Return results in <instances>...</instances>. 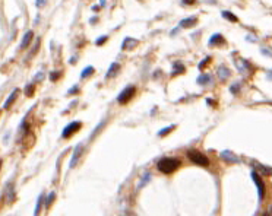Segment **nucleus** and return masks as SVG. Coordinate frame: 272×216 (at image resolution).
Segmentation results:
<instances>
[{"mask_svg": "<svg viewBox=\"0 0 272 216\" xmlns=\"http://www.w3.org/2000/svg\"><path fill=\"white\" fill-rule=\"evenodd\" d=\"M92 72H94V67H92V66H88V67H85L84 70H82L81 77H86V76H90V75H91Z\"/></svg>", "mask_w": 272, "mask_h": 216, "instance_id": "aec40b11", "label": "nucleus"}, {"mask_svg": "<svg viewBox=\"0 0 272 216\" xmlns=\"http://www.w3.org/2000/svg\"><path fill=\"white\" fill-rule=\"evenodd\" d=\"M218 76H220L221 81H226L227 77L230 76V70L226 67V66H220V67H218Z\"/></svg>", "mask_w": 272, "mask_h": 216, "instance_id": "6e6552de", "label": "nucleus"}, {"mask_svg": "<svg viewBox=\"0 0 272 216\" xmlns=\"http://www.w3.org/2000/svg\"><path fill=\"white\" fill-rule=\"evenodd\" d=\"M271 215H272V212H266L264 216H271Z\"/></svg>", "mask_w": 272, "mask_h": 216, "instance_id": "c756f323", "label": "nucleus"}, {"mask_svg": "<svg viewBox=\"0 0 272 216\" xmlns=\"http://www.w3.org/2000/svg\"><path fill=\"white\" fill-rule=\"evenodd\" d=\"M209 60H211V57H206V59H205L204 61H200V63H199V69H202V67H204V66H205V64H206V63H208Z\"/></svg>", "mask_w": 272, "mask_h": 216, "instance_id": "bb28decb", "label": "nucleus"}, {"mask_svg": "<svg viewBox=\"0 0 272 216\" xmlns=\"http://www.w3.org/2000/svg\"><path fill=\"white\" fill-rule=\"evenodd\" d=\"M236 66H237L238 70H242V72H247V63L244 61V60L237 59V60H236Z\"/></svg>", "mask_w": 272, "mask_h": 216, "instance_id": "2eb2a0df", "label": "nucleus"}, {"mask_svg": "<svg viewBox=\"0 0 272 216\" xmlns=\"http://www.w3.org/2000/svg\"><path fill=\"white\" fill-rule=\"evenodd\" d=\"M179 166H180V159H177V158H162L157 164V168L164 174L174 172Z\"/></svg>", "mask_w": 272, "mask_h": 216, "instance_id": "f257e3e1", "label": "nucleus"}, {"mask_svg": "<svg viewBox=\"0 0 272 216\" xmlns=\"http://www.w3.org/2000/svg\"><path fill=\"white\" fill-rule=\"evenodd\" d=\"M183 3H184V4H192L193 2H190V0H183Z\"/></svg>", "mask_w": 272, "mask_h": 216, "instance_id": "c85d7f7f", "label": "nucleus"}, {"mask_svg": "<svg viewBox=\"0 0 272 216\" xmlns=\"http://www.w3.org/2000/svg\"><path fill=\"white\" fill-rule=\"evenodd\" d=\"M222 18H226V19H228V21H231V22L237 21V18L234 16V15H231V12H227V10H224V12H222Z\"/></svg>", "mask_w": 272, "mask_h": 216, "instance_id": "6ab92c4d", "label": "nucleus"}, {"mask_svg": "<svg viewBox=\"0 0 272 216\" xmlns=\"http://www.w3.org/2000/svg\"><path fill=\"white\" fill-rule=\"evenodd\" d=\"M16 95H18V89H15V91H12V93L9 95L8 97V99L4 101V104H3V108H9L10 107V104H12L13 101H15V98H16Z\"/></svg>", "mask_w": 272, "mask_h": 216, "instance_id": "9d476101", "label": "nucleus"}, {"mask_svg": "<svg viewBox=\"0 0 272 216\" xmlns=\"http://www.w3.org/2000/svg\"><path fill=\"white\" fill-rule=\"evenodd\" d=\"M81 152H82V143H79L75 148V152H73V156H72V159H70V168H73V166L76 165V162H78V159H79V156H81Z\"/></svg>", "mask_w": 272, "mask_h": 216, "instance_id": "423d86ee", "label": "nucleus"}, {"mask_svg": "<svg viewBox=\"0 0 272 216\" xmlns=\"http://www.w3.org/2000/svg\"><path fill=\"white\" fill-rule=\"evenodd\" d=\"M78 91V86H73V88H70L69 89V93H72V92H76Z\"/></svg>", "mask_w": 272, "mask_h": 216, "instance_id": "cd10ccee", "label": "nucleus"}, {"mask_svg": "<svg viewBox=\"0 0 272 216\" xmlns=\"http://www.w3.org/2000/svg\"><path fill=\"white\" fill-rule=\"evenodd\" d=\"M43 200H44L43 194H40V197H38V202H37V206H35V210H34V216H38V213H40V209H41V204H43Z\"/></svg>", "mask_w": 272, "mask_h": 216, "instance_id": "a211bd4d", "label": "nucleus"}, {"mask_svg": "<svg viewBox=\"0 0 272 216\" xmlns=\"http://www.w3.org/2000/svg\"><path fill=\"white\" fill-rule=\"evenodd\" d=\"M187 156L192 162H195L196 165H202V166H208L209 165V159L206 155H204L199 150H189L187 152Z\"/></svg>", "mask_w": 272, "mask_h": 216, "instance_id": "f03ea898", "label": "nucleus"}, {"mask_svg": "<svg viewBox=\"0 0 272 216\" xmlns=\"http://www.w3.org/2000/svg\"><path fill=\"white\" fill-rule=\"evenodd\" d=\"M173 129H174V126H170V127H166V129H162V130L160 131V133H158V134H160V136H166L167 133H170V131L173 130Z\"/></svg>", "mask_w": 272, "mask_h": 216, "instance_id": "4be33fe9", "label": "nucleus"}, {"mask_svg": "<svg viewBox=\"0 0 272 216\" xmlns=\"http://www.w3.org/2000/svg\"><path fill=\"white\" fill-rule=\"evenodd\" d=\"M31 40H32V31H28V32L24 35V40H22V43H21V48H22V50L28 47V44L31 43Z\"/></svg>", "mask_w": 272, "mask_h": 216, "instance_id": "1a4fd4ad", "label": "nucleus"}, {"mask_svg": "<svg viewBox=\"0 0 272 216\" xmlns=\"http://www.w3.org/2000/svg\"><path fill=\"white\" fill-rule=\"evenodd\" d=\"M32 89H34V85L26 86V88H25V93H26V95H31V93H32Z\"/></svg>", "mask_w": 272, "mask_h": 216, "instance_id": "393cba45", "label": "nucleus"}, {"mask_svg": "<svg viewBox=\"0 0 272 216\" xmlns=\"http://www.w3.org/2000/svg\"><path fill=\"white\" fill-rule=\"evenodd\" d=\"M53 199H54V193H50V194H48V197H47V200H46V206H47V208L51 204Z\"/></svg>", "mask_w": 272, "mask_h": 216, "instance_id": "5701e85b", "label": "nucleus"}, {"mask_svg": "<svg viewBox=\"0 0 272 216\" xmlns=\"http://www.w3.org/2000/svg\"><path fill=\"white\" fill-rule=\"evenodd\" d=\"M106 40H107V37H102V38L97 40V41H95V44H97V45H101V44L106 43Z\"/></svg>", "mask_w": 272, "mask_h": 216, "instance_id": "a878e982", "label": "nucleus"}, {"mask_svg": "<svg viewBox=\"0 0 272 216\" xmlns=\"http://www.w3.org/2000/svg\"><path fill=\"white\" fill-rule=\"evenodd\" d=\"M133 93H135V88H133V86H128V88H124L123 91L120 92L117 101H119L120 104H126V102L133 97Z\"/></svg>", "mask_w": 272, "mask_h": 216, "instance_id": "20e7f679", "label": "nucleus"}, {"mask_svg": "<svg viewBox=\"0 0 272 216\" xmlns=\"http://www.w3.org/2000/svg\"><path fill=\"white\" fill-rule=\"evenodd\" d=\"M252 180L255 181L256 187H258V193H259V199L262 200L265 196V186H264V182H262V178H260V175L256 171H252Z\"/></svg>", "mask_w": 272, "mask_h": 216, "instance_id": "7ed1b4c3", "label": "nucleus"}, {"mask_svg": "<svg viewBox=\"0 0 272 216\" xmlns=\"http://www.w3.org/2000/svg\"><path fill=\"white\" fill-rule=\"evenodd\" d=\"M81 126H82L81 121H72V123L68 124V126L63 129V133H62V136L66 139V137H69L72 133H75V131L79 130V129H81Z\"/></svg>", "mask_w": 272, "mask_h": 216, "instance_id": "39448f33", "label": "nucleus"}, {"mask_svg": "<svg viewBox=\"0 0 272 216\" xmlns=\"http://www.w3.org/2000/svg\"><path fill=\"white\" fill-rule=\"evenodd\" d=\"M133 45H136V40H132V38H124V41H123V44H122V48L123 50H129V47H133Z\"/></svg>", "mask_w": 272, "mask_h": 216, "instance_id": "ddd939ff", "label": "nucleus"}, {"mask_svg": "<svg viewBox=\"0 0 272 216\" xmlns=\"http://www.w3.org/2000/svg\"><path fill=\"white\" fill-rule=\"evenodd\" d=\"M256 166H258V168L260 170V172L265 174V175H269V174H272L271 168H266V166H264V165H256Z\"/></svg>", "mask_w": 272, "mask_h": 216, "instance_id": "412c9836", "label": "nucleus"}, {"mask_svg": "<svg viewBox=\"0 0 272 216\" xmlns=\"http://www.w3.org/2000/svg\"><path fill=\"white\" fill-rule=\"evenodd\" d=\"M120 70V66L117 63H111L110 69H108V72H107L106 77H110V76H114V75H117V72Z\"/></svg>", "mask_w": 272, "mask_h": 216, "instance_id": "9b49d317", "label": "nucleus"}, {"mask_svg": "<svg viewBox=\"0 0 272 216\" xmlns=\"http://www.w3.org/2000/svg\"><path fill=\"white\" fill-rule=\"evenodd\" d=\"M184 72V66L180 63H174L173 66V75H179V73H183Z\"/></svg>", "mask_w": 272, "mask_h": 216, "instance_id": "f3484780", "label": "nucleus"}, {"mask_svg": "<svg viewBox=\"0 0 272 216\" xmlns=\"http://www.w3.org/2000/svg\"><path fill=\"white\" fill-rule=\"evenodd\" d=\"M224 43V38H222L221 34H214L212 37H211V40H209V44L212 45V44H222Z\"/></svg>", "mask_w": 272, "mask_h": 216, "instance_id": "f8f14e48", "label": "nucleus"}, {"mask_svg": "<svg viewBox=\"0 0 272 216\" xmlns=\"http://www.w3.org/2000/svg\"><path fill=\"white\" fill-rule=\"evenodd\" d=\"M221 158L222 159H226V161H230V162H238V158L234 156L230 150H224V152H221Z\"/></svg>", "mask_w": 272, "mask_h": 216, "instance_id": "0eeeda50", "label": "nucleus"}, {"mask_svg": "<svg viewBox=\"0 0 272 216\" xmlns=\"http://www.w3.org/2000/svg\"><path fill=\"white\" fill-rule=\"evenodd\" d=\"M211 81H212V77L209 76V75H200V76L198 77V83H200V85H206V83H211Z\"/></svg>", "mask_w": 272, "mask_h": 216, "instance_id": "4468645a", "label": "nucleus"}, {"mask_svg": "<svg viewBox=\"0 0 272 216\" xmlns=\"http://www.w3.org/2000/svg\"><path fill=\"white\" fill-rule=\"evenodd\" d=\"M196 22V18H186V19H183V21H180V25L182 26H192L193 24Z\"/></svg>", "mask_w": 272, "mask_h": 216, "instance_id": "dca6fc26", "label": "nucleus"}, {"mask_svg": "<svg viewBox=\"0 0 272 216\" xmlns=\"http://www.w3.org/2000/svg\"><path fill=\"white\" fill-rule=\"evenodd\" d=\"M60 75H62V73H60V72L51 73V75H50V79H51V81H57V79H59V77H60Z\"/></svg>", "mask_w": 272, "mask_h": 216, "instance_id": "b1692460", "label": "nucleus"}]
</instances>
